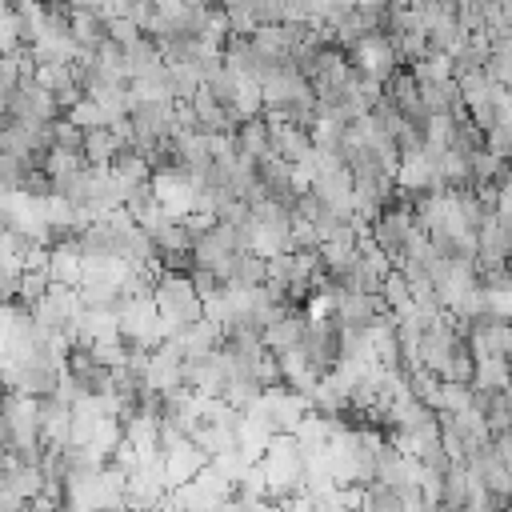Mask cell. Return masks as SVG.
Instances as JSON below:
<instances>
[{
  "label": "cell",
  "mask_w": 512,
  "mask_h": 512,
  "mask_svg": "<svg viewBox=\"0 0 512 512\" xmlns=\"http://www.w3.org/2000/svg\"><path fill=\"white\" fill-rule=\"evenodd\" d=\"M416 88H420V100H424L428 116H452V112L464 104L452 76H448V80H424V84H416Z\"/></svg>",
  "instance_id": "cell-6"
},
{
  "label": "cell",
  "mask_w": 512,
  "mask_h": 512,
  "mask_svg": "<svg viewBox=\"0 0 512 512\" xmlns=\"http://www.w3.org/2000/svg\"><path fill=\"white\" fill-rule=\"evenodd\" d=\"M248 16H252V24H284L288 20V4L284 0H252Z\"/></svg>",
  "instance_id": "cell-15"
},
{
  "label": "cell",
  "mask_w": 512,
  "mask_h": 512,
  "mask_svg": "<svg viewBox=\"0 0 512 512\" xmlns=\"http://www.w3.org/2000/svg\"><path fill=\"white\" fill-rule=\"evenodd\" d=\"M480 72H484L488 84H508L512 80V52L508 48H488Z\"/></svg>",
  "instance_id": "cell-12"
},
{
  "label": "cell",
  "mask_w": 512,
  "mask_h": 512,
  "mask_svg": "<svg viewBox=\"0 0 512 512\" xmlns=\"http://www.w3.org/2000/svg\"><path fill=\"white\" fill-rule=\"evenodd\" d=\"M44 268H48V280H52V284H68V288H76V284H80V256H76V248H72V244L48 248Z\"/></svg>",
  "instance_id": "cell-8"
},
{
  "label": "cell",
  "mask_w": 512,
  "mask_h": 512,
  "mask_svg": "<svg viewBox=\"0 0 512 512\" xmlns=\"http://www.w3.org/2000/svg\"><path fill=\"white\" fill-rule=\"evenodd\" d=\"M120 212H124L132 224H144L148 216H156V212H160V200H156L152 176H140V180L124 184V196H120Z\"/></svg>",
  "instance_id": "cell-4"
},
{
  "label": "cell",
  "mask_w": 512,
  "mask_h": 512,
  "mask_svg": "<svg viewBox=\"0 0 512 512\" xmlns=\"http://www.w3.org/2000/svg\"><path fill=\"white\" fill-rule=\"evenodd\" d=\"M108 36L120 40V44H128V40L140 36V24H136L132 16H124V12H120V16H108Z\"/></svg>",
  "instance_id": "cell-16"
},
{
  "label": "cell",
  "mask_w": 512,
  "mask_h": 512,
  "mask_svg": "<svg viewBox=\"0 0 512 512\" xmlns=\"http://www.w3.org/2000/svg\"><path fill=\"white\" fill-rule=\"evenodd\" d=\"M108 36V16L104 12H72L68 8V40L76 52H92Z\"/></svg>",
  "instance_id": "cell-3"
},
{
  "label": "cell",
  "mask_w": 512,
  "mask_h": 512,
  "mask_svg": "<svg viewBox=\"0 0 512 512\" xmlns=\"http://www.w3.org/2000/svg\"><path fill=\"white\" fill-rule=\"evenodd\" d=\"M416 232L420 228L408 220V212H376L368 220V240L388 256V264H400L404 260V252L412 248Z\"/></svg>",
  "instance_id": "cell-1"
},
{
  "label": "cell",
  "mask_w": 512,
  "mask_h": 512,
  "mask_svg": "<svg viewBox=\"0 0 512 512\" xmlns=\"http://www.w3.org/2000/svg\"><path fill=\"white\" fill-rule=\"evenodd\" d=\"M48 284H52V280H48V268H44V264H40V268H20V288H16V296H24L28 304H36Z\"/></svg>",
  "instance_id": "cell-14"
},
{
  "label": "cell",
  "mask_w": 512,
  "mask_h": 512,
  "mask_svg": "<svg viewBox=\"0 0 512 512\" xmlns=\"http://www.w3.org/2000/svg\"><path fill=\"white\" fill-rule=\"evenodd\" d=\"M188 280H192V288H196V296H200V300H212V296H220V292L228 288V284H224V276H220L216 268H200V264H192Z\"/></svg>",
  "instance_id": "cell-13"
},
{
  "label": "cell",
  "mask_w": 512,
  "mask_h": 512,
  "mask_svg": "<svg viewBox=\"0 0 512 512\" xmlns=\"http://www.w3.org/2000/svg\"><path fill=\"white\" fill-rule=\"evenodd\" d=\"M360 508L368 512H404V496H400V484L396 480H368L360 488Z\"/></svg>",
  "instance_id": "cell-7"
},
{
  "label": "cell",
  "mask_w": 512,
  "mask_h": 512,
  "mask_svg": "<svg viewBox=\"0 0 512 512\" xmlns=\"http://www.w3.org/2000/svg\"><path fill=\"white\" fill-rule=\"evenodd\" d=\"M120 132L112 124H96V128H84V164L88 168H108L112 152L120 148Z\"/></svg>",
  "instance_id": "cell-5"
},
{
  "label": "cell",
  "mask_w": 512,
  "mask_h": 512,
  "mask_svg": "<svg viewBox=\"0 0 512 512\" xmlns=\"http://www.w3.org/2000/svg\"><path fill=\"white\" fill-rule=\"evenodd\" d=\"M180 4H184V8H200L204 0H180Z\"/></svg>",
  "instance_id": "cell-18"
},
{
  "label": "cell",
  "mask_w": 512,
  "mask_h": 512,
  "mask_svg": "<svg viewBox=\"0 0 512 512\" xmlns=\"http://www.w3.org/2000/svg\"><path fill=\"white\" fill-rule=\"evenodd\" d=\"M376 296L384 300V308H388L392 316H404V312L412 308V288H408V280L400 276V268H388V272L380 276Z\"/></svg>",
  "instance_id": "cell-9"
},
{
  "label": "cell",
  "mask_w": 512,
  "mask_h": 512,
  "mask_svg": "<svg viewBox=\"0 0 512 512\" xmlns=\"http://www.w3.org/2000/svg\"><path fill=\"white\" fill-rule=\"evenodd\" d=\"M16 288H20V264L0 260V300H12Z\"/></svg>",
  "instance_id": "cell-17"
},
{
  "label": "cell",
  "mask_w": 512,
  "mask_h": 512,
  "mask_svg": "<svg viewBox=\"0 0 512 512\" xmlns=\"http://www.w3.org/2000/svg\"><path fill=\"white\" fill-rule=\"evenodd\" d=\"M108 168H112V172H116L124 184H132V180H140V176H152V172H148V160H144V152H140L132 140H120V148L112 152Z\"/></svg>",
  "instance_id": "cell-10"
},
{
  "label": "cell",
  "mask_w": 512,
  "mask_h": 512,
  "mask_svg": "<svg viewBox=\"0 0 512 512\" xmlns=\"http://www.w3.org/2000/svg\"><path fill=\"white\" fill-rule=\"evenodd\" d=\"M204 452L184 436L176 448H168L164 452V480H168V488H176V484H184V480H192L200 468H204Z\"/></svg>",
  "instance_id": "cell-2"
},
{
  "label": "cell",
  "mask_w": 512,
  "mask_h": 512,
  "mask_svg": "<svg viewBox=\"0 0 512 512\" xmlns=\"http://www.w3.org/2000/svg\"><path fill=\"white\" fill-rule=\"evenodd\" d=\"M52 152H64V156H84V128L72 124L68 116L52 120Z\"/></svg>",
  "instance_id": "cell-11"
}]
</instances>
